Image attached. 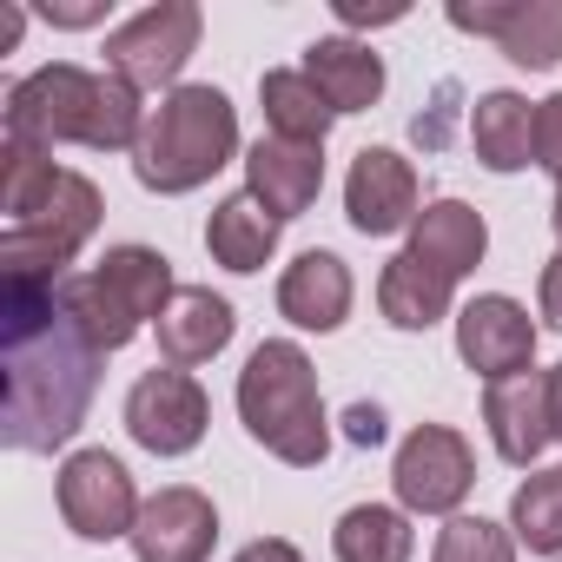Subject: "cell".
Here are the masks:
<instances>
[{"label":"cell","mask_w":562,"mask_h":562,"mask_svg":"<svg viewBox=\"0 0 562 562\" xmlns=\"http://www.w3.org/2000/svg\"><path fill=\"white\" fill-rule=\"evenodd\" d=\"M232 331H238V318H232V305H225L218 292L179 285V299H172L166 318H159V351H166V364L192 371V364H212V358L232 345Z\"/></svg>","instance_id":"20"},{"label":"cell","mask_w":562,"mask_h":562,"mask_svg":"<svg viewBox=\"0 0 562 562\" xmlns=\"http://www.w3.org/2000/svg\"><path fill=\"white\" fill-rule=\"evenodd\" d=\"M199 34H205V14L199 0H153L133 21H120L106 34V74H120L126 87H172L186 74V60L199 54Z\"/></svg>","instance_id":"7"},{"label":"cell","mask_w":562,"mask_h":562,"mask_svg":"<svg viewBox=\"0 0 562 562\" xmlns=\"http://www.w3.org/2000/svg\"><path fill=\"white\" fill-rule=\"evenodd\" d=\"M232 159H238V106L218 87H172L146 120L133 179L159 199H179V192H199Z\"/></svg>","instance_id":"4"},{"label":"cell","mask_w":562,"mask_h":562,"mask_svg":"<svg viewBox=\"0 0 562 562\" xmlns=\"http://www.w3.org/2000/svg\"><path fill=\"white\" fill-rule=\"evenodd\" d=\"M430 562H516V529H503L490 516H450L437 529Z\"/></svg>","instance_id":"28"},{"label":"cell","mask_w":562,"mask_h":562,"mask_svg":"<svg viewBox=\"0 0 562 562\" xmlns=\"http://www.w3.org/2000/svg\"><path fill=\"white\" fill-rule=\"evenodd\" d=\"M258 106H265V126L278 133V139H299V146H325V133H331V100L318 93V80L305 74V67H271L265 80H258Z\"/></svg>","instance_id":"23"},{"label":"cell","mask_w":562,"mask_h":562,"mask_svg":"<svg viewBox=\"0 0 562 562\" xmlns=\"http://www.w3.org/2000/svg\"><path fill=\"white\" fill-rule=\"evenodd\" d=\"M133 555L139 562H205L218 542V509L205 490L192 483H166L159 496H146L139 522H133Z\"/></svg>","instance_id":"13"},{"label":"cell","mask_w":562,"mask_h":562,"mask_svg":"<svg viewBox=\"0 0 562 562\" xmlns=\"http://www.w3.org/2000/svg\"><path fill=\"white\" fill-rule=\"evenodd\" d=\"M411 8H404V0H391V8H364V0H338V21L345 27H397Z\"/></svg>","instance_id":"31"},{"label":"cell","mask_w":562,"mask_h":562,"mask_svg":"<svg viewBox=\"0 0 562 562\" xmlns=\"http://www.w3.org/2000/svg\"><path fill=\"white\" fill-rule=\"evenodd\" d=\"M450 299H457V278H443L437 265H424L417 251H397L384 271H378V312L397 325V331H430L450 318Z\"/></svg>","instance_id":"21"},{"label":"cell","mask_w":562,"mask_h":562,"mask_svg":"<svg viewBox=\"0 0 562 562\" xmlns=\"http://www.w3.org/2000/svg\"><path fill=\"white\" fill-rule=\"evenodd\" d=\"M67 299H74V312H80V325H87V338L100 351H126L146 325L166 318V305L179 299V285H172L166 251H153V245H113L93 271L67 278Z\"/></svg>","instance_id":"5"},{"label":"cell","mask_w":562,"mask_h":562,"mask_svg":"<svg viewBox=\"0 0 562 562\" xmlns=\"http://www.w3.org/2000/svg\"><path fill=\"white\" fill-rule=\"evenodd\" d=\"M542 378H549V430H555V443H562V364L542 371Z\"/></svg>","instance_id":"35"},{"label":"cell","mask_w":562,"mask_h":562,"mask_svg":"<svg viewBox=\"0 0 562 562\" xmlns=\"http://www.w3.org/2000/svg\"><path fill=\"white\" fill-rule=\"evenodd\" d=\"M232 562H305V555H299V549H292L285 536H258V542H245V549H238Z\"/></svg>","instance_id":"32"},{"label":"cell","mask_w":562,"mask_h":562,"mask_svg":"<svg viewBox=\"0 0 562 562\" xmlns=\"http://www.w3.org/2000/svg\"><path fill=\"white\" fill-rule=\"evenodd\" d=\"M205 424H212V404H205L199 378L179 371V364H166V371L153 364V371L126 391V430H133V443L153 450V457H186V450H199Z\"/></svg>","instance_id":"10"},{"label":"cell","mask_w":562,"mask_h":562,"mask_svg":"<svg viewBox=\"0 0 562 562\" xmlns=\"http://www.w3.org/2000/svg\"><path fill=\"white\" fill-rule=\"evenodd\" d=\"M345 437H351L358 450H378V443L391 437V424H384L378 404H351V411H345Z\"/></svg>","instance_id":"30"},{"label":"cell","mask_w":562,"mask_h":562,"mask_svg":"<svg viewBox=\"0 0 562 562\" xmlns=\"http://www.w3.org/2000/svg\"><path fill=\"white\" fill-rule=\"evenodd\" d=\"M483 424H490V443L503 463L529 470L555 430H549V378L542 371H522V378H503V384H483Z\"/></svg>","instance_id":"16"},{"label":"cell","mask_w":562,"mask_h":562,"mask_svg":"<svg viewBox=\"0 0 562 562\" xmlns=\"http://www.w3.org/2000/svg\"><path fill=\"white\" fill-rule=\"evenodd\" d=\"M351 299H358V285L338 251H305L278 278V318H292L299 331H338L351 318Z\"/></svg>","instance_id":"17"},{"label":"cell","mask_w":562,"mask_h":562,"mask_svg":"<svg viewBox=\"0 0 562 562\" xmlns=\"http://www.w3.org/2000/svg\"><path fill=\"white\" fill-rule=\"evenodd\" d=\"M391 490L411 516H457L463 496L476 490V457L463 443V430L450 424H417L404 443H397V463H391Z\"/></svg>","instance_id":"8"},{"label":"cell","mask_w":562,"mask_h":562,"mask_svg":"<svg viewBox=\"0 0 562 562\" xmlns=\"http://www.w3.org/2000/svg\"><path fill=\"white\" fill-rule=\"evenodd\" d=\"M509 529L516 542H529L536 555H562V463L536 470L529 483H516L509 496Z\"/></svg>","instance_id":"27"},{"label":"cell","mask_w":562,"mask_h":562,"mask_svg":"<svg viewBox=\"0 0 562 562\" xmlns=\"http://www.w3.org/2000/svg\"><path fill=\"white\" fill-rule=\"evenodd\" d=\"M305 74L318 80V93L331 100V113H371L384 100V60L371 41L351 34H325L305 47Z\"/></svg>","instance_id":"18"},{"label":"cell","mask_w":562,"mask_h":562,"mask_svg":"<svg viewBox=\"0 0 562 562\" xmlns=\"http://www.w3.org/2000/svg\"><path fill=\"white\" fill-rule=\"evenodd\" d=\"M54 27H93V21H106V0H80V8H41Z\"/></svg>","instance_id":"34"},{"label":"cell","mask_w":562,"mask_h":562,"mask_svg":"<svg viewBox=\"0 0 562 562\" xmlns=\"http://www.w3.org/2000/svg\"><path fill=\"white\" fill-rule=\"evenodd\" d=\"M100 218H106L100 186L87 172H60L54 199L27 225L0 232V278H8V285H60V278H74L67 265L87 251V238L100 232Z\"/></svg>","instance_id":"6"},{"label":"cell","mask_w":562,"mask_h":562,"mask_svg":"<svg viewBox=\"0 0 562 562\" xmlns=\"http://www.w3.org/2000/svg\"><path fill=\"white\" fill-rule=\"evenodd\" d=\"M411 549H417L411 516L391 509V503H358L331 529V555L338 562H411Z\"/></svg>","instance_id":"25"},{"label":"cell","mask_w":562,"mask_h":562,"mask_svg":"<svg viewBox=\"0 0 562 562\" xmlns=\"http://www.w3.org/2000/svg\"><path fill=\"white\" fill-rule=\"evenodd\" d=\"M536 166L562 179V93H549L536 106Z\"/></svg>","instance_id":"29"},{"label":"cell","mask_w":562,"mask_h":562,"mask_svg":"<svg viewBox=\"0 0 562 562\" xmlns=\"http://www.w3.org/2000/svg\"><path fill=\"white\" fill-rule=\"evenodd\" d=\"M457 358L483 378V384H503V378H522L536 364V325L516 299L503 292H483L457 312Z\"/></svg>","instance_id":"12"},{"label":"cell","mask_w":562,"mask_h":562,"mask_svg":"<svg viewBox=\"0 0 562 562\" xmlns=\"http://www.w3.org/2000/svg\"><path fill=\"white\" fill-rule=\"evenodd\" d=\"M245 192H251L278 225L299 218V212H312L318 192H325V146H299V139L265 133V139L245 153Z\"/></svg>","instance_id":"15"},{"label":"cell","mask_w":562,"mask_h":562,"mask_svg":"<svg viewBox=\"0 0 562 562\" xmlns=\"http://www.w3.org/2000/svg\"><path fill=\"white\" fill-rule=\"evenodd\" d=\"M60 172H67V166H54V153L8 139V153H0V212H8V225H27V218L54 199Z\"/></svg>","instance_id":"26"},{"label":"cell","mask_w":562,"mask_h":562,"mask_svg":"<svg viewBox=\"0 0 562 562\" xmlns=\"http://www.w3.org/2000/svg\"><path fill=\"white\" fill-rule=\"evenodd\" d=\"M542 318H549V325L562 331V251H555V258L542 265Z\"/></svg>","instance_id":"33"},{"label":"cell","mask_w":562,"mask_h":562,"mask_svg":"<svg viewBox=\"0 0 562 562\" xmlns=\"http://www.w3.org/2000/svg\"><path fill=\"white\" fill-rule=\"evenodd\" d=\"M205 251L225 265V271H265V258L278 251V218L251 199V192H232L212 205L205 218Z\"/></svg>","instance_id":"24"},{"label":"cell","mask_w":562,"mask_h":562,"mask_svg":"<svg viewBox=\"0 0 562 562\" xmlns=\"http://www.w3.org/2000/svg\"><path fill=\"white\" fill-rule=\"evenodd\" d=\"M404 251H417V258L437 265L443 278H470V271L483 265V251H490V225H483V212L463 205V199H430V205L417 212Z\"/></svg>","instance_id":"19"},{"label":"cell","mask_w":562,"mask_h":562,"mask_svg":"<svg viewBox=\"0 0 562 562\" xmlns=\"http://www.w3.org/2000/svg\"><path fill=\"white\" fill-rule=\"evenodd\" d=\"M139 490H133V470L113 457V450H74L60 463V516L80 542H113V536H133L139 522Z\"/></svg>","instance_id":"9"},{"label":"cell","mask_w":562,"mask_h":562,"mask_svg":"<svg viewBox=\"0 0 562 562\" xmlns=\"http://www.w3.org/2000/svg\"><path fill=\"white\" fill-rule=\"evenodd\" d=\"M345 212L364 238H391V232H411L417 225V166L391 146H364L351 159V179H345Z\"/></svg>","instance_id":"14"},{"label":"cell","mask_w":562,"mask_h":562,"mask_svg":"<svg viewBox=\"0 0 562 562\" xmlns=\"http://www.w3.org/2000/svg\"><path fill=\"white\" fill-rule=\"evenodd\" d=\"M450 27L496 41L529 74L562 67V0H476V8H450Z\"/></svg>","instance_id":"11"},{"label":"cell","mask_w":562,"mask_h":562,"mask_svg":"<svg viewBox=\"0 0 562 562\" xmlns=\"http://www.w3.org/2000/svg\"><path fill=\"white\" fill-rule=\"evenodd\" d=\"M106 351L87 338L67 278L60 285H8V318H0V371H8V404H0V437L14 450H60L93 404Z\"/></svg>","instance_id":"1"},{"label":"cell","mask_w":562,"mask_h":562,"mask_svg":"<svg viewBox=\"0 0 562 562\" xmlns=\"http://www.w3.org/2000/svg\"><path fill=\"white\" fill-rule=\"evenodd\" d=\"M549 225H555V238H562V179H555V205H549Z\"/></svg>","instance_id":"36"},{"label":"cell","mask_w":562,"mask_h":562,"mask_svg":"<svg viewBox=\"0 0 562 562\" xmlns=\"http://www.w3.org/2000/svg\"><path fill=\"white\" fill-rule=\"evenodd\" d=\"M146 106L139 87L120 74H87L74 60H54L27 80L8 87V139L21 146H87V153H139L146 139Z\"/></svg>","instance_id":"2"},{"label":"cell","mask_w":562,"mask_h":562,"mask_svg":"<svg viewBox=\"0 0 562 562\" xmlns=\"http://www.w3.org/2000/svg\"><path fill=\"white\" fill-rule=\"evenodd\" d=\"M470 146H476V159H483L490 172H522V166H536V106H529L522 93H509V87L483 93V100L470 106Z\"/></svg>","instance_id":"22"},{"label":"cell","mask_w":562,"mask_h":562,"mask_svg":"<svg viewBox=\"0 0 562 562\" xmlns=\"http://www.w3.org/2000/svg\"><path fill=\"white\" fill-rule=\"evenodd\" d=\"M238 417H245L251 443H265L278 463H292V470H318L331 457L325 391H318V371H312L305 345H292V338H265L245 358V371H238Z\"/></svg>","instance_id":"3"}]
</instances>
